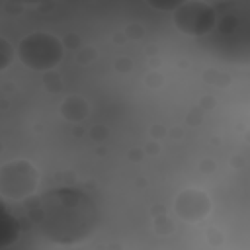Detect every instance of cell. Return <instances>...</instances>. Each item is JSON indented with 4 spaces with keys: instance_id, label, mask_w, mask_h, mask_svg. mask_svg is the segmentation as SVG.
Returning a JSON list of instances; mask_svg holds the SVG:
<instances>
[{
    "instance_id": "cell-1",
    "label": "cell",
    "mask_w": 250,
    "mask_h": 250,
    "mask_svg": "<svg viewBox=\"0 0 250 250\" xmlns=\"http://www.w3.org/2000/svg\"><path fill=\"white\" fill-rule=\"evenodd\" d=\"M29 223L55 244H76L98 225L96 201L76 188H53L27 207Z\"/></svg>"
},
{
    "instance_id": "cell-2",
    "label": "cell",
    "mask_w": 250,
    "mask_h": 250,
    "mask_svg": "<svg viewBox=\"0 0 250 250\" xmlns=\"http://www.w3.org/2000/svg\"><path fill=\"white\" fill-rule=\"evenodd\" d=\"M16 53L23 66L49 72L62 61V41L47 31H31L20 39Z\"/></svg>"
},
{
    "instance_id": "cell-3",
    "label": "cell",
    "mask_w": 250,
    "mask_h": 250,
    "mask_svg": "<svg viewBox=\"0 0 250 250\" xmlns=\"http://www.w3.org/2000/svg\"><path fill=\"white\" fill-rule=\"evenodd\" d=\"M37 182L39 172L25 158H16L0 166V195L8 199H25L35 191Z\"/></svg>"
},
{
    "instance_id": "cell-4",
    "label": "cell",
    "mask_w": 250,
    "mask_h": 250,
    "mask_svg": "<svg viewBox=\"0 0 250 250\" xmlns=\"http://www.w3.org/2000/svg\"><path fill=\"white\" fill-rule=\"evenodd\" d=\"M172 20L182 33L189 37H203L213 31L217 23V10L201 0H186L174 10Z\"/></svg>"
},
{
    "instance_id": "cell-5",
    "label": "cell",
    "mask_w": 250,
    "mask_h": 250,
    "mask_svg": "<svg viewBox=\"0 0 250 250\" xmlns=\"http://www.w3.org/2000/svg\"><path fill=\"white\" fill-rule=\"evenodd\" d=\"M209 211H211V199L205 191L197 188L182 189L174 199V213L182 221H188V223L201 221L203 217H207Z\"/></svg>"
},
{
    "instance_id": "cell-6",
    "label": "cell",
    "mask_w": 250,
    "mask_h": 250,
    "mask_svg": "<svg viewBox=\"0 0 250 250\" xmlns=\"http://www.w3.org/2000/svg\"><path fill=\"white\" fill-rule=\"evenodd\" d=\"M88 113H90V105L82 96H76V94L66 96L61 104V115L70 123L84 121L88 117Z\"/></svg>"
},
{
    "instance_id": "cell-7",
    "label": "cell",
    "mask_w": 250,
    "mask_h": 250,
    "mask_svg": "<svg viewBox=\"0 0 250 250\" xmlns=\"http://www.w3.org/2000/svg\"><path fill=\"white\" fill-rule=\"evenodd\" d=\"M20 221L8 211L0 213V248H10L20 238Z\"/></svg>"
},
{
    "instance_id": "cell-8",
    "label": "cell",
    "mask_w": 250,
    "mask_h": 250,
    "mask_svg": "<svg viewBox=\"0 0 250 250\" xmlns=\"http://www.w3.org/2000/svg\"><path fill=\"white\" fill-rule=\"evenodd\" d=\"M14 55H16V51H14L12 43H10L6 37H2V35H0V70L8 68V66L12 64Z\"/></svg>"
},
{
    "instance_id": "cell-9",
    "label": "cell",
    "mask_w": 250,
    "mask_h": 250,
    "mask_svg": "<svg viewBox=\"0 0 250 250\" xmlns=\"http://www.w3.org/2000/svg\"><path fill=\"white\" fill-rule=\"evenodd\" d=\"M150 8L160 10V12H174L178 6H182L186 0H145Z\"/></svg>"
},
{
    "instance_id": "cell-10",
    "label": "cell",
    "mask_w": 250,
    "mask_h": 250,
    "mask_svg": "<svg viewBox=\"0 0 250 250\" xmlns=\"http://www.w3.org/2000/svg\"><path fill=\"white\" fill-rule=\"evenodd\" d=\"M154 229H156V232L166 234V232H172V230H174V225H172L166 217H156V221H154Z\"/></svg>"
},
{
    "instance_id": "cell-11",
    "label": "cell",
    "mask_w": 250,
    "mask_h": 250,
    "mask_svg": "<svg viewBox=\"0 0 250 250\" xmlns=\"http://www.w3.org/2000/svg\"><path fill=\"white\" fill-rule=\"evenodd\" d=\"M123 33H125L127 37H131V39H139V37L145 35V27H143L141 23H129Z\"/></svg>"
},
{
    "instance_id": "cell-12",
    "label": "cell",
    "mask_w": 250,
    "mask_h": 250,
    "mask_svg": "<svg viewBox=\"0 0 250 250\" xmlns=\"http://www.w3.org/2000/svg\"><path fill=\"white\" fill-rule=\"evenodd\" d=\"M94 57H96V51L94 49H80L78 51V62H82V64H88Z\"/></svg>"
},
{
    "instance_id": "cell-13",
    "label": "cell",
    "mask_w": 250,
    "mask_h": 250,
    "mask_svg": "<svg viewBox=\"0 0 250 250\" xmlns=\"http://www.w3.org/2000/svg\"><path fill=\"white\" fill-rule=\"evenodd\" d=\"M115 68H117L119 72H129V70L133 68V62H131V59H127V57L123 59V57H121V59H117Z\"/></svg>"
},
{
    "instance_id": "cell-14",
    "label": "cell",
    "mask_w": 250,
    "mask_h": 250,
    "mask_svg": "<svg viewBox=\"0 0 250 250\" xmlns=\"http://www.w3.org/2000/svg\"><path fill=\"white\" fill-rule=\"evenodd\" d=\"M146 84L152 86V88H154V86H160V84H162V74H154V72H150V74L146 76Z\"/></svg>"
},
{
    "instance_id": "cell-15",
    "label": "cell",
    "mask_w": 250,
    "mask_h": 250,
    "mask_svg": "<svg viewBox=\"0 0 250 250\" xmlns=\"http://www.w3.org/2000/svg\"><path fill=\"white\" fill-rule=\"evenodd\" d=\"M78 43H80V41H78L74 35H66V37L62 39V47H70V49H76V47H78Z\"/></svg>"
},
{
    "instance_id": "cell-16",
    "label": "cell",
    "mask_w": 250,
    "mask_h": 250,
    "mask_svg": "<svg viewBox=\"0 0 250 250\" xmlns=\"http://www.w3.org/2000/svg\"><path fill=\"white\" fill-rule=\"evenodd\" d=\"M107 135V131L104 129V127H96V129H92V137L94 139H104Z\"/></svg>"
},
{
    "instance_id": "cell-17",
    "label": "cell",
    "mask_w": 250,
    "mask_h": 250,
    "mask_svg": "<svg viewBox=\"0 0 250 250\" xmlns=\"http://www.w3.org/2000/svg\"><path fill=\"white\" fill-rule=\"evenodd\" d=\"M164 133H166V131H164V127H160V125H156V127H152V129H150V135H152V137H156V139H160Z\"/></svg>"
},
{
    "instance_id": "cell-18",
    "label": "cell",
    "mask_w": 250,
    "mask_h": 250,
    "mask_svg": "<svg viewBox=\"0 0 250 250\" xmlns=\"http://www.w3.org/2000/svg\"><path fill=\"white\" fill-rule=\"evenodd\" d=\"M201 170H213V162L211 160H205V162H201Z\"/></svg>"
},
{
    "instance_id": "cell-19",
    "label": "cell",
    "mask_w": 250,
    "mask_h": 250,
    "mask_svg": "<svg viewBox=\"0 0 250 250\" xmlns=\"http://www.w3.org/2000/svg\"><path fill=\"white\" fill-rule=\"evenodd\" d=\"M6 211V205H4V201H2V197H0V213H4Z\"/></svg>"
}]
</instances>
